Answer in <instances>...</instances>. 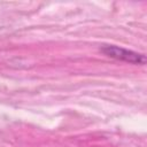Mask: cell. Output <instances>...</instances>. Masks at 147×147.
I'll list each match as a JSON object with an SVG mask.
<instances>
[{
    "label": "cell",
    "instance_id": "obj_1",
    "mask_svg": "<svg viewBox=\"0 0 147 147\" xmlns=\"http://www.w3.org/2000/svg\"><path fill=\"white\" fill-rule=\"evenodd\" d=\"M100 51L115 60H119V61H124L127 63H132V64H139V65H144L146 64V56L141 53L131 51V49H126L119 46H115V45H106L102 46L100 48Z\"/></svg>",
    "mask_w": 147,
    "mask_h": 147
}]
</instances>
